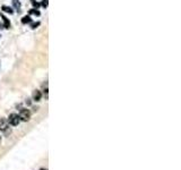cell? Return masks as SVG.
<instances>
[{"mask_svg":"<svg viewBox=\"0 0 181 170\" xmlns=\"http://www.w3.org/2000/svg\"><path fill=\"white\" fill-rule=\"evenodd\" d=\"M18 117H19V119L23 120V121H29L30 118H31V112H30V110H27V109L20 110V112H19V115H18Z\"/></svg>","mask_w":181,"mask_h":170,"instance_id":"obj_1","label":"cell"},{"mask_svg":"<svg viewBox=\"0 0 181 170\" xmlns=\"http://www.w3.org/2000/svg\"><path fill=\"white\" fill-rule=\"evenodd\" d=\"M19 121H20V119H19V117H18V115H16V113H11V115L9 116L8 123L10 124V125L17 126L18 124H19Z\"/></svg>","mask_w":181,"mask_h":170,"instance_id":"obj_2","label":"cell"},{"mask_svg":"<svg viewBox=\"0 0 181 170\" xmlns=\"http://www.w3.org/2000/svg\"><path fill=\"white\" fill-rule=\"evenodd\" d=\"M8 120L7 119H4V118H1L0 119V131H2V132H7V129H8Z\"/></svg>","mask_w":181,"mask_h":170,"instance_id":"obj_3","label":"cell"},{"mask_svg":"<svg viewBox=\"0 0 181 170\" xmlns=\"http://www.w3.org/2000/svg\"><path fill=\"white\" fill-rule=\"evenodd\" d=\"M41 97H42V94H41V92L40 91H34L33 92V100L34 101H40L41 100Z\"/></svg>","mask_w":181,"mask_h":170,"instance_id":"obj_4","label":"cell"},{"mask_svg":"<svg viewBox=\"0 0 181 170\" xmlns=\"http://www.w3.org/2000/svg\"><path fill=\"white\" fill-rule=\"evenodd\" d=\"M0 17H1L2 18V21H4V24H5V27H6V29H9V27H10V22H9L8 21V18L7 17H6L5 16V15H0Z\"/></svg>","mask_w":181,"mask_h":170,"instance_id":"obj_5","label":"cell"},{"mask_svg":"<svg viewBox=\"0 0 181 170\" xmlns=\"http://www.w3.org/2000/svg\"><path fill=\"white\" fill-rule=\"evenodd\" d=\"M22 23H23V24L32 23V18H31V16H24L23 18H22Z\"/></svg>","mask_w":181,"mask_h":170,"instance_id":"obj_6","label":"cell"},{"mask_svg":"<svg viewBox=\"0 0 181 170\" xmlns=\"http://www.w3.org/2000/svg\"><path fill=\"white\" fill-rule=\"evenodd\" d=\"M1 10L5 11V13H9V14H12V13H14V10H12L10 7H8V6H2V7H1Z\"/></svg>","mask_w":181,"mask_h":170,"instance_id":"obj_7","label":"cell"},{"mask_svg":"<svg viewBox=\"0 0 181 170\" xmlns=\"http://www.w3.org/2000/svg\"><path fill=\"white\" fill-rule=\"evenodd\" d=\"M40 10L39 9H36V8H34V9H31L30 10V15H36V16H40Z\"/></svg>","mask_w":181,"mask_h":170,"instance_id":"obj_8","label":"cell"},{"mask_svg":"<svg viewBox=\"0 0 181 170\" xmlns=\"http://www.w3.org/2000/svg\"><path fill=\"white\" fill-rule=\"evenodd\" d=\"M12 5H14V7L16 9H18L20 7V2L18 1V0H12Z\"/></svg>","mask_w":181,"mask_h":170,"instance_id":"obj_9","label":"cell"},{"mask_svg":"<svg viewBox=\"0 0 181 170\" xmlns=\"http://www.w3.org/2000/svg\"><path fill=\"white\" fill-rule=\"evenodd\" d=\"M31 2H32V5L34 6V8H36V9H37V8L40 7V4H39V2H36L35 0H31Z\"/></svg>","mask_w":181,"mask_h":170,"instance_id":"obj_10","label":"cell"},{"mask_svg":"<svg viewBox=\"0 0 181 170\" xmlns=\"http://www.w3.org/2000/svg\"><path fill=\"white\" fill-rule=\"evenodd\" d=\"M32 29H36L37 26H40V22H36V23H32Z\"/></svg>","mask_w":181,"mask_h":170,"instance_id":"obj_11","label":"cell"},{"mask_svg":"<svg viewBox=\"0 0 181 170\" xmlns=\"http://www.w3.org/2000/svg\"><path fill=\"white\" fill-rule=\"evenodd\" d=\"M41 5H42V7H44V8H46V7H48V0H43Z\"/></svg>","mask_w":181,"mask_h":170,"instance_id":"obj_12","label":"cell"},{"mask_svg":"<svg viewBox=\"0 0 181 170\" xmlns=\"http://www.w3.org/2000/svg\"><path fill=\"white\" fill-rule=\"evenodd\" d=\"M44 95H45L46 98H48V89H45V90H44Z\"/></svg>","mask_w":181,"mask_h":170,"instance_id":"obj_13","label":"cell"}]
</instances>
